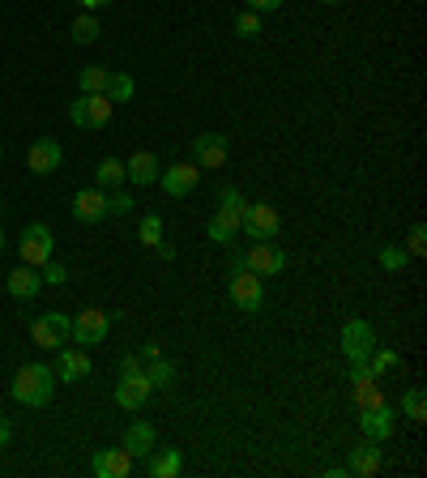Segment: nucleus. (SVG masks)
Returning <instances> with one entry per match:
<instances>
[{
	"label": "nucleus",
	"instance_id": "obj_1",
	"mask_svg": "<svg viewBox=\"0 0 427 478\" xmlns=\"http://www.w3.org/2000/svg\"><path fill=\"white\" fill-rule=\"evenodd\" d=\"M9 393H14L17 406L43 410V406H51V397H56V372H51L48 363H26V367L14 376Z\"/></svg>",
	"mask_w": 427,
	"mask_h": 478
},
{
	"label": "nucleus",
	"instance_id": "obj_2",
	"mask_svg": "<svg viewBox=\"0 0 427 478\" xmlns=\"http://www.w3.org/2000/svg\"><path fill=\"white\" fill-rule=\"evenodd\" d=\"M107 329H112V312H103V308H82V312L73 316L68 342L90 350V347H99V342H107Z\"/></svg>",
	"mask_w": 427,
	"mask_h": 478
},
{
	"label": "nucleus",
	"instance_id": "obj_3",
	"mask_svg": "<svg viewBox=\"0 0 427 478\" xmlns=\"http://www.w3.org/2000/svg\"><path fill=\"white\" fill-rule=\"evenodd\" d=\"M282 227L278 210L269 205V201H252V205H244V214H240V231L257 244V239H274Z\"/></svg>",
	"mask_w": 427,
	"mask_h": 478
},
{
	"label": "nucleus",
	"instance_id": "obj_4",
	"mask_svg": "<svg viewBox=\"0 0 427 478\" xmlns=\"http://www.w3.org/2000/svg\"><path fill=\"white\" fill-rule=\"evenodd\" d=\"M68 333H73V316L65 312H43L31 320V342L39 350H56L60 342H68Z\"/></svg>",
	"mask_w": 427,
	"mask_h": 478
},
{
	"label": "nucleus",
	"instance_id": "obj_5",
	"mask_svg": "<svg viewBox=\"0 0 427 478\" xmlns=\"http://www.w3.org/2000/svg\"><path fill=\"white\" fill-rule=\"evenodd\" d=\"M51 248H56V235H51V227H43V222H31L26 231H22V239H17V257H22V265H48L51 261Z\"/></svg>",
	"mask_w": 427,
	"mask_h": 478
},
{
	"label": "nucleus",
	"instance_id": "obj_6",
	"mask_svg": "<svg viewBox=\"0 0 427 478\" xmlns=\"http://www.w3.org/2000/svg\"><path fill=\"white\" fill-rule=\"evenodd\" d=\"M112 112H115V103L107 95H82L77 103H68V120L77 129H103V124H112Z\"/></svg>",
	"mask_w": 427,
	"mask_h": 478
},
{
	"label": "nucleus",
	"instance_id": "obj_7",
	"mask_svg": "<svg viewBox=\"0 0 427 478\" xmlns=\"http://www.w3.org/2000/svg\"><path fill=\"white\" fill-rule=\"evenodd\" d=\"M231 303H235L240 312H261V308H265V282H261V274H252V269L231 274Z\"/></svg>",
	"mask_w": 427,
	"mask_h": 478
},
{
	"label": "nucleus",
	"instance_id": "obj_8",
	"mask_svg": "<svg viewBox=\"0 0 427 478\" xmlns=\"http://www.w3.org/2000/svg\"><path fill=\"white\" fill-rule=\"evenodd\" d=\"M394 423H397V410L389 401H377V406H359V428H363V440H377L385 445L394 436Z\"/></svg>",
	"mask_w": 427,
	"mask_h": 478
},
{
	"label": "nucleus",
	"instance_id": "obj_9",
	"mask_svg": "<svg viewBox=\"0 0 427 478\" xmlns=\"http://www.w3.org/2000/svg\"><path fill=\"white\" fill-rule=\"evenodd\" d=\"M377 350V329L368 320H346L342 325V355L350 363H368V355Z\"/></svg>",
	"mask_w": 427,
	"mask_h": 478
},
{
	"label": "nucleus",
	"instance_id": "obj_10",
	"mask_svg": "<svg viewBox=\"0 0 427 478\" xmlns=\"http://www.w3.org/2000/svg\"><path fill=\"white\" fill-rule=\"evenodd\" d=\"M244 265L252 274H265V278H269V274H282V269H286V252H282L274 239H257V244L244 252Z\"/></svg>",
	"mask_w": 427,
	"mask_h": 478
},
{
	"label": "nucleus",
	"instance_id": "obj_11",
	"mask_svg": "<svg viewBox=\"0 0 427 478\" xmlns=\"http://www.w3.org/2000/svg\"><path fill=\"white\" fill-rule=\"evenodd\" d=\"M51 372H56V380H65V384L86 380V376H90V355H86V347H56V363H51Z\"/></svg>",
	"mask_w": 427,
	"mask_h": 478
},
{
	"label": "nucleus",
	"instance_id": "obj_12",
	"mask_svg": "<svg viewBox=\"0 0 427 478\" xmlns=\"http://www.w3.org/2000/svg\"><path fill=\"white\" fill-rule=\"evenodd\" d=\"M227 154H231V137H223V132H201V137H193V163L205 167V171L223 167Z\"/></svg>",
	"mask_w": 427,
	"mask_h": 478
},
{
	"label": "nucleus",
	"instance_id": "obj_13",
	"mask_svg": "<svg viewBox=\"0 0 427 478\" xmlns=\"http://www.w3.org/2000/svg\"><path fill=\"white\" fill-rule=\"evenodd\" d=\"M60 163H65V149H60L56 137H39L26 149V167H31L34 176H51V171H60Z\"/></svg>",
	"mask_w": 427,
	"mask_h": 478
},
{
	"label": "nucleus",
	"instance_id": "obj_14",
	"mask_svg": "<svg viewBox=\"0 0 427 478\" xmlns=\"http://www.w3.org/2000/svg\"><path fill=\"white\" fill-rule=\"evenodd\" d=\"M150 393H154V384L146 380V372L120 376V384H115V406H120V410H141L150 401Z\"/></svg>",
	"mask_w": 427,
	"mask_h": 478
},
{
	"label": "nucleus",
	"instance_id": "obj_15",
	"mask_svg": "<svg viewBox=\"0 0 427 478\" xmlns=\"http://www.w3.org/2000/svg\"><path fill=\"white\" fill-rule=\"evenodd\" d=\"M159 184H163L167 197H188L201 184V171H197V163H171V167H163Z\"/></svg>",
	"mask_w": 427,
	"mask_h": 478
},
{
	"label": "nucleus",
	"instance_id": "obj_16",
	"mask_svg": "<svg viewBox=\"0 0 427 478\" xmlns=\"http://www.w3.org/2000/svg\"><path fill=\"white\" fill-rule=\"evenodd\" d=\"M380 465H385V453H380L377 440L350 445V453H346V474H355V478H372Z\"/></svg>",
	"mask_w": 427,
	"mask_h": 478
},
{
	"label": "nucleus",
	"instance_id": "obj_17",
	"mask_svg": "<svg viewBox=\"0 0 427 478\" xmlns=\"http://www.w3.org/2000/svg\"><path fill=\"white\" fill-rule=\"evenodd\" d=\"M68 210H73L77 222H103V218H107V193H103L99 184H95V188H77Z\"/></svg>",
	"mask_w": 427,
	"mask_h": 478
},
{
	"label": "nucleus",
	"instance_id": "obj_18",
	"mask_svg": "<svg viewBox=\"0 0 427 478\" xmlns=\"http://www.w3.org/2000/svg\"><path fill=\"white\" fill-rule=\"evenodd\" d=\"M159 176H163V163L150 154V149H137V154H129V163H124V180L137 184V188H150V184H159Z\"/></svg>",
	"mask_w": 427,
	"mask_h": 478
},
{
	"label": "nucleus",
	"instance_id": "obj_19",
	"mask_svg": "<svg viewBox=\"0 0 427 478\" xmlns=\"http://www.w3.org/2000/svg\"><path fill=\"white\" fill-rule=\"evenodd\" d=\"M159 448V436H154V428H150L146 419H137V423H129V431H124V453H129L132 462L141 457L146 462L150 453Z\"/></svg>",
	"mask_w": 427,
	"mask_h": 478
},
{
	"label": "nucleus",
	"instance_id": "obj_20",
	"mask_svg": "<svg viewBox=\"0 0 427 478\" xmlns=\"http://www.w3.org/2000/svg\"><path fill=\"white\" fill-rule=\"evenodd\" d=\"M5 286H9V295H14L17 303H31V299L43 291V278H39V269H34V265H17Z\"/></svg>",
	"mask_w": 427,
	"mask_h": 478
},
{
	"label": "nucleus",
	"instance_id": "obj_21",
	"mask_svg": "<svg viewBox=\"0 0 427 478\" xmlns=\"http://www.w3.org/2000/svg\"><path fill=\"white\" fill-rule=\"evenodd\" d=\"M132 474V457L124 448H103L95 453V478H129Z\"/></svg>",
	"mask_w": 427,
	"mask_h": 478
},
{
	"label": "nucleus",
	"instance_id": "obj_22",
	"mask_svg": "<svg viewBox=\"0 0 427 478\" xmlns=\"http://www.w3.org/2000/svg\"><path fill=\"white\" fill-rule=\"evenodd\" d=\"M184 470V453L180 448H154L146 457V474L150 478H180Z\"/></svg>",
	"mask_w": 427,
	"mask_h": 478
},
{
	"label": "nucleus",
	"instance_id": "obj_23",
	"mask_svg": "<svg viewBox=\"0 0 427 478\" xmlns=\"http://www.w3.org/2000/svg\"><path fill=\"white\" fill-rule=\"evenodd\" d=\"M205 235H210L214 244H223L227 248L235 235H240V214H227V210H218V214L205 222Z\"/></svg>",
	"mask_w": 427,
	"mask_h": 478
},
{
	"label": "nucleus",
	"instance_id": "obj_24",
	"mask_svg": "<svg viewBox=\"0 0 427 478\" xmlns=\"http://www.w3.org/2000/svg\"><path fill=\"white\" fill-rule=\"evenodd\" d=\"M146 380L154 384V389H167V384H176V363L163 359V355H154V359H146Z\"/></svg>",
	"mask_w": 427,
	"mask_h": 478
},
{
	"label": "nucleus",
	"instance_id": "obj_25",
	"mask_svg": "<svg viewBox=\"0 0 427 478\" xmlns=\"http://www.w3.org/2000/svg\"><path fill=\"white\" fill-rule=\"evenodd\" d=\"M107 77H112V68L107 65H86L77 86H82V95H103L107 90Z\"/></svg>",
	"mask_w": 427,
	"mask_h": 478
},
{
	"label": "nucleus",
	"instance_id": "obj_26",
	"mask_svg": "<svg viewBox=\"0 0 427 478\" xmlns=\"http://www.w3.org/2000/svg\"><path fill=\"white\" fill-rule=\"evenodd\" d=\"M95 184H99V188H120V184H124V158H103V163L95 167Z\"/></svg>",
	"mask_w": 427,
	"mask_h": 478
},
{
	"label": "nucleus",
	"instance_id": "obj_27",
	"mask_svg": "<svg viewBox=\"0 0 427 478\" xmlns=\"http://www.w3.org/2000/svg\"><path fill=\"white\" fill-rule=\"evenodd\" d=\"M377 261H380V269H385V274H402V269H406V261H411V252H406L402 244H385L377 252Z\"/></svg>",
	"mask_w": 427,
	"mask_h": 478
},
{
	"label": "nucleus",
	"instance_id": "obj_28",
	"mask_svg": "<svg viewBox=\"0 0 427 478\" xmlns=\"http://www.w3.org/2000/svg\"><path fill=\"white\" fill-rule=\"evenodd\" d=\"M68 34H73V43H95V39L103 34V26H99V17L95 14H82V17H73Z\"/></svg>",
	"mask_w": 427,
	"mask_h": 478
},
{
	"label": "nucleus",
	"instance_id": "obj_29",
	"mask_svg": "<svg viewBox=\"0 0 427 478\" xmlns=\"http://www.w3.org/2000/svg\"><path fill=\"white\" fill-rule=\"evenodd\" d=\"M103 95H107L112 103H129L132 95H137V82H132L129 73H112V77H107V90H103Z\"/></svg>",
	"mask_w": 427,
	"mask_h": 478
},
{
	"label": "nucleus",
	"instance_id": "obj_30",
	"mask_svg": "<svg viewBox=\"0 0 427 478\" xmlns=\"http://www.w3.org/2000/svg\"><path fill=\"white\" fill-rule=\"evenodd\" d=\"M402 414H406L411 423H423V419H427V397H423V389H419V384L402 393Z\"/></svg>",
	"mask_w": 427,
	"mask_h": 478
},
{
	"label": "nucleus",
	"instance_id": "obj_31",
	"mask_svg": "<svg viewBox=\"0 0 427 478\" xmlns=\"http://www.w3.org/2000/svg\"><path fill=\"white\" fill-rule=\"evenodd\" d=\"M137 239L146 248H159L163 244V214H146L141 218V227H137Z\"/></svg>",
	"mask_w": 427,
	"mask_h": 478
},
{
	"label": "nucleus",
	"instance_id": "obj_32",
	"mask_svg": "<svg viewBox=\"0 0 427 478\" xmlns=\"http://www.w3.org/2000/svg\"><path fill=\"white\" fill-rule=\"evenodd\" d=\"M244 193H240V188H231V184H223V188H218V210H227V214H244Z\"/></svg>",
	"mask_w": 427,
	"mask_h": 478
},
{
	"label": "nucleus",
	"instance_id": "obj_33",
	"mask_svg": "<svg viewBox=\"0 0 427 478\" xmlns=\"http://www.w3.org/2000/svg\"><path fill=\"white\" fill-rule=\"evenodd\" d=\"M132 205H137V201H132L124 188L107 193V218H129V214H132Z\"/></svg>",
	"mask_w": 427,
	"mask_h": 478
},
{
	"label": "nucleus",
	"instance_id": "obj_34",
	"mask_svg": "<svg viewBox=\"0 0 427 478\" xmlns=\"http://www.w3.org/2000/svg\"><path fill=\"white\" fill-rule=\"evenodd\" d=\"M235 34H240V39H257V34H261V14L244 9V14L235 17Z\"/></svg>",
	"mask_w": 427,
	"mask_h": 478
},
{
	"label": "nucleus",
	"instance_id": "obj_35",
	"mask_svg": "<svg viewBox=\"0 0 427 478\" xmlns=\"http://www.w3.org/2000/svg\"><path fill=\"white\" fill-rule=\"evenodd\" d=\"M368 367H372V372H377V376H385V372H394L397 367V355L394 350H372V355H368Z\"/></svg>",
	"mask_w": 427,
	"mask_h": 478
},
{
	"label": "nucleus",
	"instance_id": "obj_36",
	"mask_svg": "<svg viewBox=\"0 0 427 478\" xmlns=\"http://www.w3.org/2000/svg\"><path fill=\"white\" fill-rule=\"evenodd\" d=\"M39 278L48 282V286H65V282H68V269L60 261H48V265H39Z\"/></svg>",
	"mask_w": 427,
	"mask_h": 478
},
{
	"label": "nucleus",
	"instance_id": "obj_37",
	"mask_svg": "<svg viewBox=\"0 0 427 478\" xmlns=\"http://www.w3.org/2000/svg\"><path fill=\"white\" fill-rule=\"evenodd\" d=\"M406 252H411V257H423L427 252V227L423 222H414L411 227V235H406Z\"/></svg>",
	"mask_w": 427,
	"mask_h": 478
},
{
	"label": "nucleus",
	"instance_id": "obj_38",
	"mask_svg": "<svg viewBox=\"0 0 427 478\" xmlns=\"http://www.w3.org/2000/svg\"><path fill=\"white\" fill-rule=\"evenodd\" d=\"M141 367H146V359H141L137 350H129V355L120 359V376H132V372H141Z\"/></svg>",
	"mask_w": 427,
	"mask_h": 478
},
{
	"label": "nucleus",
	"instance_id": "obj_39",
	"mask_svg": "<svg viewBox=\"0 0 427 478\" xmlns=\"http://www.w3.org/2000/svg\"><path fill=\"white\" fill-rule=\"evenodd\" d=\"M248 9H252V14H278L282 9V0H244Z\"/></svg>",
	"mask_w": 427,
	"mask_h": 478
},
{
	"label": "nucleus",
	"instance_id": "obj_40",
	"mask_svg": "<svg viewBox=\"0 0 427 478\" xmlns=\"http://www.w3.org/2000/svg\"><path fill=\"white\" fill-rule=\"evenodd\" d=\"M227 269H231V274H240V269H248V265H244V252H240V248H231V261H227Z\"/></svg>",
	"mask_w": 427,
	"mask_h": 478
},
{
	"label": "nucleus",
	"instance_id": "obj_41",
	"mask_svg": "<svg viewBox=\"0 0 427 478\" xmlns=\"http://www.w3.org/2000/svg\"><path fill=\"white\" fill-rule=\"evenodd\" d=\"M9 440H14V428H9V419H5V414H0V448L9 445Z\"/></svg>",
	"mask_w": 427,
	"mask_h": 478
},
{
	"label": "nucleus",
	"instance_id": "obj_42",
	"mask_svg": "<svg viewBox=\"0 0 427 478\" xmlns=\"http://www.w3.org/2000/svg\"><path fill=\"white\" fill-rule=\"evenodd\" d=\"M107 5H112V0H82L86 14H95V9H107Z\"/></svg>",
	"mask_w": 427,
	"mask_h": 478
},
{
	"label": "nucleus",
	"instance_id": "obj_43",
	"mask_svg": "<svg viewBox=\"0 0 427 478\" xmlns=\"http://www.w3.org/2000/svg\"><path fill=\"white\" fill-rule=\"evenodd\" d=\"M137 355H141V359H154V355H163V350H159V347H154V342H146V347H141V350H137Z\"/></svg>",
	"mask_w": 427,
	"mask_h": 478
},
{
	"label": "nucleus",
	"instance_id": "obj_44",
	"mask_svg": "<svg viewBox=\"0 0 427 478\" xmlns=\"http://www.w3.org/2000/svg\"><path fill=\"white\" fill-rule=\"evenodd\" d=\"M0 252H5V231H0Z\"/></svg>",
	"mask_w": 427,
	"mask_h": 478
},
{
	"label": "nucleus",
	"instance_id": "obj_45",
	"mask_svg": "<svg viewBox=\"0 0 427 478\" xmlns=\"http://www.w3.org/2000/svg\"><path fill=\"white\" fill-rule=\"evenodd\" d=\"M321 5H338V0H321Z\"/></svg>",
	"mask_w": 427,
	"mask_h": 478
},
{
	"label": "nucleus",
	"instance_id": "obj_46",
	"mask_svg": "<svg viewBox=\"0 0 427 478\" xmlns=\"http://www.w3.org/2000/svg\"><path fill=\"white\" fill-rule=\"evenodd\" d=\"M0 163H5V146H0Z\"/></svg>",
	"mask_w": 427,
	"mask_h": 478
}]
</instances>
